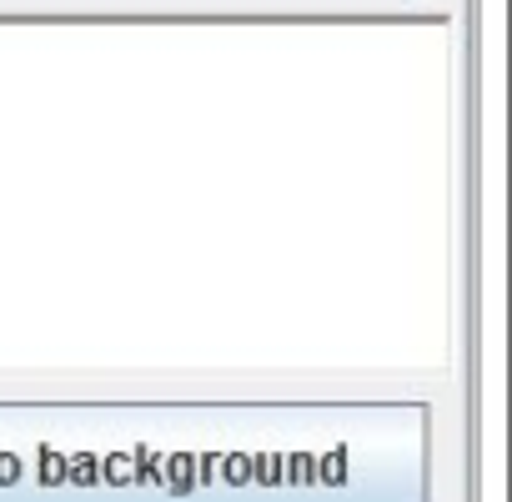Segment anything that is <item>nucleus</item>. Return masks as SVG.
Segmentation results:
<instances>
[]
</instances>
